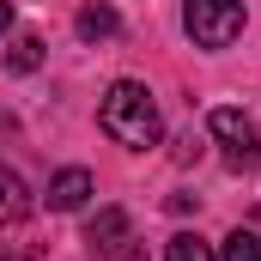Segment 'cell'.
<instances>
[{
    "label": "cell",
    "mask_w": 261,
    "mask_h": 261,
    "mask_svg": "<svg viewBox=\"0 0 261 261\" xmlns=\"http://www.w3.org/2000/svg\"><path fill=\"white\" fill-rule=\"evenodd\" d=\"M164 261H219V249H213V243H200L195 231H176V237L164 243Z\"/></svg>",
    "instance_id": "9"
},
{
    "label": "cell",
    "mask_w": 261,
    "mask_h": 261,
    "mask_svg": "<svg viewBox=\"0 0 261 261\" xmlns=\"http://www.w3.org/2000/svg\"><path fill=\"white\" fill-rule=\"evenodd\" d=\"M122 31V18H116V6H103V0H91V6H79V37L85 43H97V37H116Z\"/></svg>",
    "instance_id": "6"
},
{
    "label": "cell",
    "mask_w": 261,
    "mask_h": 261,
    "mask_svg": "<svg viewBox=\"0 0 261 261\" xmlns=\"http://www.w3.org/2000/svg\"><path fill=\"white\" fill-rule=\"evenodd\" d=\"M219 261H261V237L255 231H231L219 243Z\"/></svg>",
    "instance_id": "10"
},
{
    "label": "cell",
    "mask_w": 261,
    "mask_h": 261,
    "mask_svg": "<svg viewBox=\"0 0 261 261\" xmlns=\"http://www.w3.org/2000/svg\"><path fill=\"white\" fill-rule=\"evenodd\" d=\"M97 261H152V255H146V243H128V237H122V243H110Z\"/></svg>",
    "instance_id": "11"
},
{
    "label": "cell",
    "mask_w": 261,
    "mask_h": 261,
    "mask_svg": "<svg viewBox=\"0 0 261 261\" xmlns=\"http://www.w3.org/2000/svg\"><path fill=\"white\" fill-rule=\"evenodd\" d=\"M6 67H12V73H37V67H43V43H37L31 31H18V37L6 43Z\"/></svg>",
    "instance_id": "8"
},
{
    "label": "cell",
    "mask_w": 261,
    "mask_h": 261,
    "mask_svg": "<svg viewBox=\"0 0 261 261\" xmlns=\"http://www.w3.org/2000/svg\"><path fill=\"white\" fill-rule=\"evenodd\" d=\"M6 31H12V6L0 0V37H6Z\"/></svg>",
    "instance_id": "12"
},
{
    "label": "cell",
    "mask_w": 261,
    "mask_h": 261,
    "mask_svg": "<svg viewBox=\"0 0 261 261\" xmlns=\"http://www.w3.org/2000/svg\"><path fill=\"white\" fill-rule=\"evenodd\" d=\"M0 261H6V255H0Z\"/></svg>",
    "instance_id": "13"
},
{
    "label": "cell",
    "mask_w": 261,
    "mask_h": 261,
    "mask_svg": "<svg viewBox=\"0 0 261 261\" xmlns=\"http://www.w3.org/2000/svg\"><path fill=\"white\" fill-rule=\"evenodd\" d=\"M97 122H103V134H110L116 146H134V152L158 146V134H164V116H158V103H152V91H146L140 79H116V85L103 91Z\"/></svg>",
    "instance_id": "1"
},
{
    "label": "cell",
    "mask_w": 261,
    "mask_h": 261,
    "mask_svg": "<svg viewBox=\"0 0 261 261\" xmlns=\"http://www.w3.org/2000/svg\"><path fill=\"white\" fill-rule=\"evenodd\" d=\"M206 128L225 140V158H231L237 170L255 158V122H249L243 110H213V116H206Z\"/></svg>",
    "instance_id": "3"
},
{
    "label": "cell",
    "mask_w": 261,
    "mask_h": 261,
    "mask_svg": "<svg viewBox=\"0 0 261 261\" xmlns=\"http://www.w3.org/2000/svg\"><path fill=\"white\" fill-rule=\"evenodd\" d=\"M85 237H91V243H103V249H110V243H122V237H128V213H122V206H97V213H91V225H85Z\"/></svg>",
    "instance_id": "7"
},
{
    "label": "cell",
    "mask_w": 261,
    "mask_h": 261,
    "mask_svg": "<svg viewBox=\"0 0 261 261\" xmlns=\"http://www.w3.org/2000/svg\"><path fill=\"white\" fill-rule=\"evenodd\" d=\"M182 31L195 37V49H231L243 37V0H189Z\"/></svg>",
    "instance_id": "2"
},
{
    "label": "cell",
    "mask_w": 261,
    "mask_h": 261,
    "mask_svg": "<svg viewBox=\"0 0 261 261\" xmlns=\"http://www.w3.org/2000/svg\"><path fill=\"white\" fill-rule=\"evenodd\" d=\"M85 200H91V170H79V164L55 170V182H49V206H55V213H79Z\"/></svg>",
    "instance_id": "4"
},
{
    "label": "cell",
    "mask_w": 261,
    "mask_h": 261,
    "mask_svg": "<svg viewBox=\"0 0 261 261\" xmlns=\"http://www.w3.org/2000/svg\"><path fill=\"white\" fill-rule=\"evenodd\" d=\"M24 213H31V195H24L18 170H6V164H0V231H6V225H18Z\"/></svg>",
    "instance_id": "5"
}]
</instances>
